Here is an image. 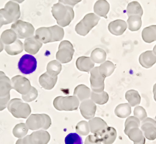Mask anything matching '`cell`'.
Masks as SVG:
<instances>
[{
    "label": "cell",
    "mask_w": 156,
    "mask_h": 144,
    "mask_svg": "<svg viewBox=\"0 0 156 144\" xmlns=\"http://www.w3.org/2000/svg\"><path fill=\"white\" fill-rule=\"evenodd\" d=\"M85 144H101L100 139L96 135H90L85 139Z\"/></svg>",
    "instance_id": "obj_45"
},
{
    "label": "cell",
    "mask_w": 156,
    "mask_h": 144,
    "mask_svg": "<svg viewBox=\"0 0 156 144\" xmlns=\"http://www.w3.org/2000/svg\"><path fill=\"white\" fill-rule=\"evenodd\" d=\"M91 91L90 88L86 85L81 84L78 85L75 88L73 95L76 96L80 101L89 99L91 96Z\"/></svg>",
    "instance_id": "obj_26"
},
{
    "label": "cell",
    "mask_w": 156,
    "mask_h": 144,
    "mask_svg": "<svg viewBox=\"0 0 156 144\" xmlns=\"http://www.w3.org/2000/svg\"><path fill=\"white\" fill-rule=\"evenodd\" d=\"M11 81L6 74L0 76V97H5L10 95L12 89Z\"/></svg>",
    "instance_id": "obj_24"
},
{
    "label": "cell",
    "mask_w": 156,
    "mask_h": 144,
    "mask_svg": "<svg viewBox=\"0 0 156 144\" xmlns=\"http://www.w3.org/2000/svg\"><path fill=\"white\" fill-rule=\"evenodd\" d=\"M131 113V106L129 103H122L118 105L115 108V113L118 117L126 118L129 116Z\"/></svg>",
    "instance_id": "obj_29"
},
{
    "label": "cell",
    "mask_w": 156,
    "mask_h": 144,
    "mask_svg": "<svg viewBox=\"0 0 156 144\" xmlns=\"http://www.w3.org/2000/svg\"><path fill=\"white\" fill-rule=\"evenodd\" d=\"M90 81L92 91L96 93H101L105 88V77L99 72V67H94L90 71Z\"/></svg>",
    "instance_id": "obj_10"
},
{
    "label": "cell",
    "mask_w": 156,
    "mask_h": 144,
    "mask_svg": "<svg viewBox=\"0 0 156 144\" xmlns=\"http://www.w3.org/2000/svg\"><path fill=\"white\" fill-rule=\"evenodd\" d=\"M47 73L52 76H57L62 69L61 63L57 60H54L48 63L47 66Z\"/></svg>",
    "instance_id": "obj_37"
},
{
    "label": "cell",
    "mask_w": 156,
    "mask_h": 144,
    "mask_svg": "<svg viewBox=\"0 0 156 144\" xmlns=\"http://www.w3.org/2000/svg\"><path fill=\"white\" fill-rule=\"evenodd\" d=\"M37 61L34 56L25 54L21 57L18 63L19 71L24 74L33 73L36 70Z\"/></svg>",
    "instance_id": "obj_9"
},
{
    "label": "cell",
    "mask_w": 156,
    "mask_h": 144,
    "mask_svg": "<svg viewBox=\"0 0 156 144\" xmlns=\"http://www.w3.org/2000/svg\"><path fill=\"white\" fill-rule=\"evenodd\" d=\"M91 100L95 103L99 105H103L108 102L109 96L108 94L105 91H102L101 93H96L92 91L91 94Z\"/></svg>",
    "instance_id": "obj_34"
},
{
    "label": "cell",
    "mask_w": 156,
    "mask_h": 144,
    "mask_svg": "<svg viewBox=\"0 0 156 144\" xmlns=\"http://www.w3.org/2000/svg\"><path fill=\"white\" fill-rule=\"evenodd\" d=\"M38 92L36 88L31 87V89L26 94L22 95V99L26 102H31L37 98Z\"/></svg>",
    "instance_id": "obj_43"
},
{
    "label": "cell",
    "mask_w": 156,
    "mask_h": 144,
    "mask_svg": "<svg viewBox=\"0 0 156 144\" xmlns=\"http://www.w3.org/2000/svg\"><path fill=\"white\" fill-rule=\"evenodd\" d=\"M17 38L16 33L12 29L4 31L1 36V39L5 45L12 44L17 40Z\"/></svg>",
    "instance_id": "obj_36"
},
{
    "label": "cell",
    "mask_w": 156,
    "mask_h": 144,
    "mask_svg": "<svg viewBox=\"0 0 156 144\" xmlns=\"http://www.w3.org/2000/svg\"><path fill=\"white\" fill-rule=\"evenodd\" d=\"M100 17L94 13H88L75 26V31L80 36H86L98 24Z\"/></svg>",
    "instance_id": "obj_4"
},
{
    "label": "cell",
    "mask_w": 156,
    "mask_h": 144,
    "mask_svg": "<svg viewBox=\"0 0 156 144\" xmlns=\"http://www.w3.org/2000/svg\"><path fill=\"white\" fill-rule=\"evenodd\" d=\"M27 136L30 144H47L51 138L49 132L43 130L34 131Z\"/></svg>",
    "instance_id": "obj_13"
},
{
    "label": "cell",
    "mask_w": 156,
    "mask_h": 144,
    "mask_svg": "<svg viewBox=\"0 0 156 144\" xmlns=\"http://www.w3.org/2000/svg\"><path fill=\"white\" fill-rule=\"evenodd\" d=\"M11 29L13 30L20 39L29 38L34 35L35 28L30 23L18 20L12 24Z\"/></svg>",
    "instance_id": "obj_8"
},
{
    "label": "cell",
    "mask_w": 156,
    "mask_h": 144,
    "mask_svg": "<svg viewBox=\"0 0 156 144\" xmlns=\"http://www.w3.org/2000/svg\"><path fill=\"white\" fill-rule=\"evenodd\" d=\"M66 144H83L82 138L76 133H69L65 139Z\"/></svg>",
    "instance_id": "obj_40"
},
{
    "label": "cell",
    "mask_w": 156,
    "mask_h": 144,
    "mask_svg": "<svg viewBox=\"0 0 156 144\" xmlns=\"http://www.w3.org/2000/svg\"><path fill=\"white\" fill-rule=\"evenodd\" d=\"M153 52L154 54L156 55V45L154 46V48H153Z\"/></svg>",
    "instance_id": "obj_52"
},
{
    "label": "cell",
    "mask_w": 156,
    "mask_h": 144,
    "mask_svg": "<svg viewBox=\"0 0 156 144\" xmlns=\"http://www.w3.org/2000/svg\"><path fill=\"white\" fill-rule=\"evenodd\" d=\"M26 124L30 130H46L51 125V120L47 114H31L27 119Z\"/></svg>",
    "instance_id": "obj_2"
},
{
    "label": "cell",
    "mask_w": 156,
    "mask_h": 144,
    "mask_svg": "<svg viewBox=\"0 0 156 144\" xmlns=\"http://www.w3.org/2000/svg\"><path fill=\"white\" fill-rule=\"evenodd\" d=\"M129 29L131 31L139 30L142 24L141 16L137 15L130 16L127 20Z\"/></svg>",
    "instance_id": "obj_33"
},
{
    "label": "cell",
    "mask_w": 156,
    "mask_h": 144,
    "mask_svg": "<svg viewBox=\"0 0 156 144\" xmlns=\"http://www.w3.org/2000/svg\"><path fill=\"white\" fill-rule=\"evenodd\" d=\"M77 68L82 72H88L94 68V63L91 58L86 56L79 57L76 60Z\"/></svg>",
    "instance_id": "obj_22"
},
{
    "label": "cell",
    "mask_w": 156,
    "mask_h": 144,
    "mask_svg": "<svg viewBox=\"0 0 156 144\" xmlns=\"http://www.w3.org/2000/svg\"><path fill=\"white\" fill-rule=\"evenodd\" d=\"M96 105L91 99L84 100L80 103V109L82 116L87 120L94 118L96 111Z\"/></svg>",
    "instance_id": "obj_15"
},
{
    "label": "cell",
    "mask_w": 156,
    "mask_h": 144,
    "mask_svg": "<svg viewBox=\"0 0 156 144\" xmlns=\"http://www.w3.org/2000/svg\"><path fill=\"white\" fill-rule=\"evenodd\" d=\"M106 52L101 48H97L92 51L90 58L94 63L101 64L106 61Z\"/></svg>",
    "instance_id": "obj_35"
},
{
    "label": "cell",
    "mask_w": 156,
    "mask_h": 144,
    "mask_svg": "<svg viewBox=\"0 0 156 144\" xmlns=\"http://www.w3.org/2000/svg\"><path fill=\"white\" fill-rule=\"evenodd\" d=\"M74 53V49L72 43L64 40L59 44L58 51L56 53V59L60 63H68L72 60Z\"/></svg>",
    "instance_id": "obj_7"
},
{
    "label": "cell",
    "mask_w": 156,
    "mask_h": 144,
    "mask_svg": "<svg viewBox=\"0 0 156 144\" xmlns=\"http://www.w3.org/2000/svg\"><path fill=\"white\" fill-rule=\"evenodd\" d=\"M80 101L76 96H58L53 101V106L59 111H73L77 110Z\"/></svg>",
    "instance_id": "obj_5"
},
{
    "label": "cell",
    "mask_w": 156,
    "mask_h": 144,
    "mask_svg": "<svg viewBox=\"0 0 156 144\" xmlns=\"http://www.w3.org/2000/svg\"><path fill=\"white\" fill-rule=\"evenodd\" d=\"M12 88L22 95L26 94L31 89L30 81L25 77L16 75L11 80Z\"/></svg>",
    "instance_id": "obj_11"
},
{
    "label": "cell",
    "mask_w": 156,
    "mask_h": 144,
    "mask_svg": "<svg viewBox=\"0 0 156 144\" xmlns=\"http://www.w3.org/2000/svg\"><path fill=\"white\" fill-rule=\"evenodd\" d=\"M29 128L26 124L20 123L16 124L13 130V135L17 138H22L26 136L28 132Z\"/></svg>",
    "instance_id": "obj_38"
},
{
    "label": "cell",
    "mask_w": 156,
    "mask_h": 144,
    "mask_svg": "<svg viewBox=\"0 0 156 144\" xmlns=\"http://www.w3.org/2000/svg\"><path fill=\"white\" fill-rule=\"evenodd\" d=\"M0 14L5 20L6 24L15 22L21 16L20 6L17 2H8L4 8L0 9Z\"/></svg>",
    "instance_id": "obj_6"
},
{
    "label": "cell",
    "mask_w": 156,
    "mask_h": 144,
    "mask_svg": "<svg viewBox=\"0 0 156 144\" xmlns=\"http://www.w3.org/2000/svg\"><path fill=\"white\" fill-rule=\"evenodd\" d=\"M125 98L132 107L139 105L141 102V96L139 93L138 91L133 89L128 90L126 92Z\"/></svg>",
    "instance_id": "obj_30"
},
{
    "label": "cell",
    "mask_w": 156,
    "mask_h": 144,
    "mask_svg": "<svg viewBox=\"0 0 156 144\" xmlns=\"http://www.w3.org/2000/svg\"><path fill=\"white\" fill-rule=\"evenodd\" d=\"M5 74L4 72H2V71H0V76H2V75H3V74Z\"/></svg>",
    "instance_id": "obj_53"
},
{
    "label": "cell",
    "mask_w": 156,
    "mask_h": 144,
    "mask_svg": "<svg viewBox=\"0 0 156 144\" xmlns=\"http://www.w3.org/2000/svg\"><path fill=\"white\" fill-rule=\"evenodd\" d=\"M110 9L109 3L106 0H98L95 2L94 10L96 15L107 18V14Z\"/></svg>",
    "instance_id": "obj_23"
},
{
    "label": "cell",
    "mask_w": 156,
    "mask_h": 144,
    "mask_svg": "<svg viewBox=\"0 0 156 144\" xmlns=\"http://www.w3.org/2000/svg\"><path fill=\"white\" fill-rule=\"evenodd\" d=\"M141 130L144 137L149 140L156 139V122L154 119L147 117L142 122Z\"/></svg>",
    "instance_id": "obj_12"
},
{
    "label": "cell",
    "mask_w": 156,
    "mask_h": 144,
    "mask_svg": "<svg viewBox=\"0 0 156 144\" xmlns=\"http://www.w3.org/2000/svg\"><path fill=\"white\" fill-rule=\"evenodd\" d=\"M51 13L58 24L62 27L69 25L74 18V12L72 7L59 2L53 5Z\"/></svg>",
    "instance_id": "obj_1"
},
{
    "label": "cell",
    "mask_w": 156,
    "mask_h": 144,
    "mask_svg": "<svg viewBox=\"0 0 156 144\" xmlns=\"http://www.w3.org/2000/svg\"><path fill=\"white\" fill-rule=\"evenodd\" d=\"M94 135L98 137L103 144H112L116 139L117 132L114 128L108 126Z\"/></svg>",
    "instance_id": "obj_14"
},
{
    "label": "cell",
    "mask_w": 156,
    "mask_h": 144,
    "mask_svg": "<svg viewBox=\"0 0 156 144\" xmlns=\"http://www.w3.org/2000/svg\"><path fill=\"white\" fill-rule=\"evenodd\" d=\"M10 98V95L5 97H0V111H2L6 109L8 105Z\"/></svg>",
    "instance_id": "obj_46"
},
{
    "label": "cell",
    "mask_w": 156,
    "mask_h": 144,
    "mask_svg": "<svg viewBox=\"0 0 156 144\" xmlns=\"http://www.w3.org/2000/svg\"><path fill=\"white\" fill-rule=\"evenodd\" d=\"M4 25H6V22L2 16L0 14V29Z\"/></svg>",
    "instance_id": "obj_48"
},
{
    "label": "cell",
    "mask_w": 156,
    "mask_h": 144,
    "mask_svg": "<svg viewBox=\"0 0 156 144\" xmlns=\"http://www.w3.org/2000/svg\"><path fill=\"white\" fill-rule=\"evenodd\" d=\"M127 24L124 20L117 19L112 21L108 26L109 31L115 36L122 35L127 29Z\"/></svg>",
    "instance_id": "obj_18"
},
{
    "label": "cell",
    "mask_w": 156,
    "mask_h": 144,
    "mask_svg": "<svg viewBox=\"0 0 156 144\" xmlns=\"http://www.w3.org/2000/svg\"><path fill=\"white\" fill-rule=\"evenodd\" d=\"M3 49H4V45L0 38V52H1L3 51Z\"/></svg>",
    "instance_id": "obj_50"
},
{
    "label": "cell",
    "mask_w": 156,
    "mask_h": 144,
    "mask_svg": "<svg viewBox=\"0 0 156 144\" xmlns=\"http://www.w3.org/2000/svg\"><path fill=\"white\" fill-rule=\"evenodd\" d=\"M51 28L54 35V42L62 40L64 37V31L63 28L58 25L51 26Z\"/></svg>",
    "instance_id": "obj_42"
},
{
    "label": "cell",
    "mask_w": 156,
    "mask_h": 144,
    "mask_svg": "<svg viewBox=\"0 0 156 144\" xmlns=\"http://www.w3.org/2000/svg\"><path fill=\"white\" fill-rule=\"evenodd\" d=\"M140 126V120L137 117L134 116L129 117L125 121L124 132L133 127H139Z\"/></svg>",
    "instance_id": "obj_41"
},
{
    "label": "cell",
    "mask_w": 156,
    "mask_h": 144,
    "mask_svg": "<svg viewBox=\"0 0 156 144\" xmlns=\"http://www.w3.org/2000/svg\"><path fill=\"white\" fill-rule=\"evenodd\" d=\"M82 0H58L59 3L73 8L75 5L79 3Z\"/></svg>",
    "instance_id": "obj_47"
},
{
    "label": "cell",
    "mask_w": 156,
    "mask_h": 144,
    "mask_svg": "<svg viewBox=\"0 0 156 144\" xmlns=\"http://www.w3.org/2000/svg\"><path fill=\"white\" fill-rule=\"evenodd\" d=\"M124 133L134 142V144H145V137L139 127H133Z\"/></svg>",
    "instance_id": "obj_20"
},
{
    "label": "cell",
    "mask_w": 156,
    "mask_h": 144,
    "mask_svg": "<svg viewBox=\"0 0 156 144\" xmlns=\"http://www.w3.org/2000/svg\"><path fill=\"white\" fill-rule=\"evenodd\" d=\"M155 120H156V117H155Z\"/></svg>",
    "instance_id": "obj_54"
},
{
    "label": "cell",
    "mask_w": 156,
    "mask_h": 144,
    "mask_svg": "<svg viewBox=\"0 0 156 144\" xmlns=\"http://www.w3.org/2000/svg\"><path fill=\"white\" fill-rule=\"evenodd\" d=\"M35 37L42 43L54 42V35L51 27H41L35 32Z\"/></svg>",
    "instance_id": "obj_16"
},
{
    "label": "cell",
    "mask_w": 156,
    "mask_h": 144,
    "mask_svg": "<svg viewBox=\"0 0 156 144\" xmlns=\"http://www.w3.org/2000/svg\"><path fill=\"white\" fill-rule=\"evenodd\" d=\"M142 37L146 43H151L156 41V25H151L144 28L142 32Z\"/></svg>",
    "instance_id": "obj_27"
},
{
    "label": "cell",
    "mask_w": 156,
    "mask_h": 144,
    "mask_svg": "<svg viewBox=\"0 0 156 144\" xmlns=\"http://www.w3.org/2000/svg\"><path fill=\"white\" fill-rule=\"evenodd\" d=\"M43 45V43L38 40L35 36L26 38L24 42L25 51L30 54L35 55L39 51Z\"/></svg>",
    "instance_id": "obj_17"
},
{
    "label": "cell",
    "mask_w": 156,
    "mask_h": 144,
    "mask_svg": "<svg viewBox=\"0 0 156 144\" xmlns=\"http://www.w3.org/2000/svg\"><path fill=\"white\" fill-rule=\"evenodd\" d=\"M11 1H13L14 2H17L18 3H22L24 1V0H11Z\"/></svg>",
    "instance_id": "obj_51"
},
{
    "label": "cell",
    "mask_w": 156,
    "mask_h": 144,
    "mask_svg": "<svg viewBox=\"0 0 156 144\" xmlns=\"http://www.w3.org/2000/svg\"><path fill=\"white\" fill-rule=\"evenodd\" d=\"M24 46L22 42L17 39L15 42L9 45H5V50L8 54L10 55H16L20 54L23 51Z\"/></svg>",
    "instance_id": "obj_28"
},
{
    "label": "cell",
    "mask_w": 156,
    "mask_h": 144,
    "mask_svg": "<svg viewBox=\"0 0 156 144\" xmlns=\"http://www.w3.org/2000/svg\"><path fill=\"white\" fill-rule=\"evenodd\" d=\"M127 14L128 16L137 15L142 17L143 10L141 5L137 2L134 1L129 3L127 7Z\"/></svg>",
    "instance_id": "obj_32"
},
{
    "label": "cell",
    "mask_w": 156,
    "mask_h": 144,
    "mask_svg": "<svg viewBox=\"0 0 156 144\" xmlns=\"http://www.w3.org/2000/svg\"><path fill=\"white\" fill-rule=\"evenodd\" d=\"M90 131V127L88 122L81 121L77 124L76 126V131L79 135L86 136L89 134Z\"/></svg>",
    "instance_id": "obj_39"
},
{
    "label": "cell",
    "mask_w": 156,
    "mask_h": 144,
    "mask_svg": "<svg viewBox=\"0 0 156 144\" xmlns=\"http://www.w3.org/2000/svg\"><path fill=\"white\" fill-rule=\"evenodd\" d=\"M134 116L137 117L140 121H143L147 118L146 110L142 106H138L135 108L134 110Z\"/></svg>",
    "instance_id": "obj_44"
},
{
    "label": "cell",
    "mask_w": 156,
    "mask_h": 144,
    "mask_svg": "<svg viewBox=\"0 0 156 144\" xmlns=\"http://www.w3.org/2000/svg\"><path fill=\"white\" fill-rule=\"evenodd\" d=\"M139 61L141 65L145 68L152 67L156 62V55L153 51H147L139 56Z\"/></svg>",
    "instance_id": "obj_19"
},
{
    "label": "cell",
    "mask_w": 156,
    "mask_h": 144,
    "mask_svg": "<svg viewBox=\"0 0 156 144\" xmlns=\"http://www.w3.org/2000/svg\"><path fill=\"white\" fill-rule=\"evenodd\" d=\"M57 80L58 76H51L46 72L40 76L39 82L40 85L44 89L51 90L56 85Z\"/></svg>",
    "instance_id": "obj_21"
},
{
    "label": "cell",
    "mask_w": 156,
    "mask_h": 144,
    "mask_svg": "<svg viewBox=\"0 0 156 144\" xmlns=\"http://www.w3.org/2000/svg\"><path fill=\"white\" fill-rule=\"evenodd\" d=\"M8 109L14 117L27 118L31 113L30 106L19 98H14L9 103Z\"/></svg>",
    "instance_id": "obj_3"
},
{
    "label": "cell",
    "mask_w": 156,
    "mask_h": 144,
    "mask_svg": "<svg viewBox=\"0 0 156 144\" xmlns=\"http://www.w3.org/2000/svg\"><path fill=\"white\" fill-rule=\"evenodd\" d=\"M88 123L90 131L94 134H96L108 126L107 124L104 120L98 117H94L90 119Z\"/></svg>",
    "instance_id": "obj_25"
},
{
    "label": "cell",
    "mask_w": 156,
    "mask_h": 144,
    "mask_svg": "<svg viewBox=\"0 0 156 144\" xmlns=\"http://www.w3.org/2000/svg\"><path fill=\"white\" fill-rule=\"evenodd\" d=\"M153 95H154V100L156 102V83L153 86Z\"/></svg>",
    "instance_id": "obj_49"
},
{
    "label": "cell",
    "mask_w": 156,
    "mask_h": 144,
    "mask_svg": "<svg viewBox=\"0 0 156 144\" xmlns=\"http://www.w3.org/2000/svg\"><path fill=\"white\" fill-rule=\"evenodd\" d=\"M115 69L114 63L109 60L105 61L99 67V72L105 78L110 76Z\"/></svg>",
    "instance_id": "obj_31"
}]
</instances>
